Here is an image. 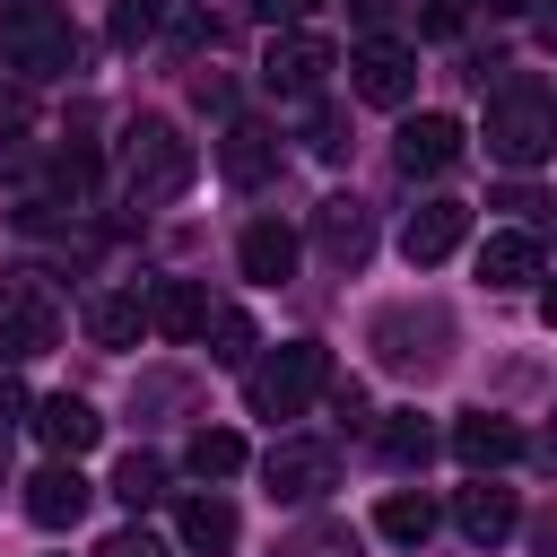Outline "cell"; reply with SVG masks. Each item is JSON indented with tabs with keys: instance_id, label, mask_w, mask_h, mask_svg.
<instances>
[{
	"instance_id": "6da1fadb",
	"label": "cell",
	"mask_w": 557,
	"mask_h": 557,
	"mask_svg": "<svg viewBox=\"0 0 557 557\" xmlns=\"http://www.w3.org/2000/svg\"><path fill=\"white\" fill-rule=\"evenodd\" d=\"M487 157L513 165V174L557 157V96H548L531 70H513V78L487 87Z\"/></svg>"
},
{
	"instance_id": "7a4b0ae2",
	"label": "cell",
	"mask_w": 557,
	"mask_h": 557,
	"mask_svg": "<svg viewBox=\"0 0 557 557\" xmlns=\"http://www.w3.org/2000/svg\"><path fill=\"white\" fill-rule=\"evenodd\" d=\"M191 174H200V148H191L174 122L139 113V122L122 131V191H131V209H165V200H183Z\"/></svg>"
},
{
	"instance_id": "3957f363",
	"label": "cell",
	"mask_w": 557,
	"mask_h": 557,
	"mask_svg": "<svg viewBox=\"0 0 557 557\" xmlns=\"http://www.w3.org/2000/svg\"><path fill=\"white\" fill-rule=\"evenodd\" d=\"M322 383H331V348L322 339H278V348H261L252 366H244V400H252V418H305L313 400H322Z\"/></svg>"
},
{
	"instance_id": "277c9868",
	"label": "cell",
	"mask_w": 557,
	"mask_h": 557,
	"mask_svg": "<svg viewBox=\"0 0 557 557\" xmlns=\"http://www.w3.org/2000/svg\"><path fill=\"white\" fill-rule=\"evenodd\" d=\"M366 348H374V366L383 374H409V383H426V374H444L453 366V313L444 305H383L374 313V331H366Z\"/></svg>"
},
{
	"instance_id": "5b68a950",
	"label": "cell",
	"mask_w": 557,
	"mask_h": 557,
	"mask_svg": "<svg viewBox=\"0 0 557 557\" xmlns=\"http://www.w3.org/2000/svg\"><path fill=\"white\" fill-rule=\"evenodd\" d=\"M0 61L17 78H70L78 70V26L52 0H0Z\"/></svg>"
},
{
	"instance_id": "8992f818",
	"label": "cell",
	"mask_w": 557,
	"mask_h": 557,
	"mask_svg": "<svg viewBox=\"0 0 557 557\" xmlns=\"http://www.w3.org/2000/svg\"><path fill=\"white\" fill-rule=\"evenodd\" d=\"M261 487H270L278 505H322V496L339 487V453H331L322 435H278V444L261 453Z\"/></svg>"
},
{
	"instance_id": "52a82bcc",
	"label": "cell",
	"mask_w": 557,
	"mask_h": 557,
	"mask_svg": "<svg viewBox=\"0 0 557 557\" xmlns=\"http://www.w3.org/2000/svg\"><path fill=\"white\" fill-rule=\"evenodd\" d=\"M348 87H357L366 104H409V96H418V52L392 44V35H366V44L348 52Z\"/></svg>"
},
{
	"instance_id": "ba28073f",
	"label": "cell",
	"mask_w": 557,
	"mask_h": 557,
	"mask_svg": "<svg viewBox=\"0 0 557 557\" xmlns=\"http://www.w3.org/2000/svg\"><path fill=\"white\" fill-rule=\"evenodd\" d=\"M461 235H470V200L435 191V200H418V209H409L400 252H409V270H435V261H453V252H461Z\"/></svg>"
},
{
	"instance_id": "9c48e42d",
	"label": "cell",
	"mask_w": 557,
	"mask_h": 557,
	"mask_svg": "<svg viewBox=\"0 0 557 557\" xmlns=\"http://www.w3.org/2000/svg\"><path fill=\"white\" fill-rule=\"evenodd\" d=\"M87 496H96L87 470H78L70 453H52V461L26 479V522H35V531H70V522L87 513Z\"/></svg>"
},
{
	"instance_id": "30bf717a",
	"label": "cell",
	"mask_w": 557,
	"mask_h": 557,
	"mask_svg": "<svg viewBox=\"0 0 557 557\" xmlns=\"http://www.w3.org/2000/svg\"><path fill=\"white\" fill-rule=\"evenodd\" d=\"M453 522H461L470 548H496V540L522 531V505H513V487H496V470H479V479L453 496Z\"/></svg>"
},
{
	"instance_id": "8fae6325",
	"label": "cell",
	"mask_w": 557,
	"mask_h": 557,
	"mask_svg": "<svg viewBox=\"0 0 557 557\" xmlns=\"http://www.w3.org/2000/svg\"><path fill=\"white\" fill-rule=\"evenodd\" d=\"M44 348H61V313H52L44 287H17V296L0 305V366H26V357H44Z\"/></svg>"
},
{
	"instance_id": "7c38bea8",
	"label": "cell",
	"mask_w": 557,
	"mask_h": 557,
	"mask_svg": "<svg viewBox=\"0 0 557 557\" xmlns=\"http://www.w3.org/2000/svg\"><path fill=\"white\" fill-rule=\"evenodd\" d=\"M331 70H339L331 35H270V61H261V78H270L278 96H313Z\"/></svg>"
},
{
	"instance_id": "4fadbf2b",
	"label": "cell",
	"mask_w": 557,
	"mask_h": 557,
	"mask_svg": "<svg viewBox=\"0 0 557 557\" xmlns=\"http://www.w3.org/2000/svg\"><path fill=\"white\" fill-rule=\"evenodd\" d=\"M392 157H400V174H453L461 165V122L453 113H409L392 131Z\"/></svg>"
},
{
	"instance_id": "5bb4252c",
	"label": "cell",
	"mask_w": 557,
	"mask_h": 557,
	"mask_svg": "<svg viewBox=\"0 0 557 557\" xmlns=\"http://www.w3.org/2000/svg\"><path fill=\"white\" fill-rule=\"evenodd\" d=\"M453 453H461V470H505V461L531 453V435L513 418H496V409H461L453 418Z\"/></svg>"
},
{
	"instance_id": "9a60e30c",
	"label": "cell",
	"mask_w": 557,
	"mask_h": 557,
	"mask_svg": "<svg viewBox=\"0 0 557 557\" xmlns=\"http://www.w3.org/2000/svg\"><path fill=\"white\" fill-rule=\"evenodd\" d=\"M313 244H322L339 270H357V261L374 252V218H366V200H357V191H331V200L313 209Z\"/></svg>"
},
{
	"instance_id": "2e32d148",
	"label": "cell",
	"mask_w": 557,
	"mask_h": 557,
	"mask_svg": "<svg viewBox=\"0 0 557 557\" xmlns=\"http://www.w3.org/2000/svg\"><path fill=\"white\" fill-rule=\"evenodd\" d=\"M209 313H218V305H209L200 278H157V287H148V331H157V339H200Z\"/></svg>"
},
{
	"instance_id": "e0dca14e",
	"label": "cell",
	"mask_w": 557,
	"mask_h": 557,
	"mask_svg": "<svg viewBox=\"0 0 557 557\" xmlns=\"http://www.w3.org/2000/svg\"><path fill=\"white\" fill-rule=\"evenodd\" d=\"M235 531H244V522H235V505H226L218 487H200V496H183V505H174V540H183L191 557H226V548H235Z\"/></svg>"
},
{
	"instance_id": "ac0fdd59",
	"label": "cell",
	"mask_w": 557,
	"mask_h": 557,
	"mask_svg": "<svg viewBox=\"0 0 557 557\" xmlns=\"http://www.w3.org/2000/svg\"><path fill=\"white\" fill-rule=\"evenodd\" d=\"M35 435H44V453H96V435H104V418L78 400V392H52V400H35Z\"/></svg>"
},
{
	"instance_id": "d6986e66",
	"label": "cell",
	"mask_w": 557,
	"mask_h": 557,
	"mask_svg": "<svg viewBox=\"0 0 557 557\" xmlns=\"http://www.w3.org/2000/svg\"><path fill=\"white\" fill-rule=\"evenodd\" d=\"M270 165H278V131H261V122H226V139H218V174L244 183V191H261Z\"/></svg>"
},
{
	"instance_id": "ffe728a7",
	"label": "cell",
	"mask_w": 557,
	"mask_h": 557,
	"mask_svg": "<svg viewBox=\"0 0 557 557\" xmlns=\"http://www.w3.org/2000/svg\"><path fill=\"white\" fill-rule=\"evenodd\" d=\"M235 261H244L252 287H287V278H296V235H287L278 218H252L244 244H235Z\"/></svg>"
},
{
	"instance_id": "44dd1931",
	"label": "cell",
	"mask_w": 557,
	"mask_h": 557,
	"mask_svg": "<svg viewBox=\"0 0 557 557\" xmlns=\"http://www.w3.org/2000/svg\"><path fill=\"white\" fill-rule=\"evenodd\" d=\"M540 270H548V252H540V235H522V226H505V235L479 244V278H487V287H531Z\"/></svg>"
},
{
	"instance_id": "7402d4cb",
	"label": "cell",
	"mask_w": 557,
	"mask_h": 557,
	"mask_svg": "<svg viewBox=\"0 0 557 557\" xmlns=\"http://www.w3.org/2000/svg\"><path fill=\"white\" fill-rule=\"evenodd\" d=\"M244 461H252V453H244V435H235V426H200V435L183 444V470H191L200 487H218V479H235Z\"/></svg>"
},
{
	"instance_id": "603a6c76",
	"label": "cell",
	"mask_w": 557,
	"mask_h": 557,
	"mask_svg": "<svg viewBox=\"0 0 557 557\" xmlns=\"http://www.w3.org/2000/svg\"><path fill=\"white\" fill-rule=\"evenodd\" d=\"M139 331H148V296H96L87 305V339L96 348H139Z\"/></svg>"
},
{
	"instance_id": "cb8c5ba5",
	"label": "cell",
	"mask_w": 557,
	"mask_h": 557,
	"mask_svg": "<svg viewBox=\"0 0 557 557\" xmlns=\"http://www.w3.org/2000/svg\"><path fill=\"white\" fill-rule=\"evenodd\" d=\"M374 522H383V540H400V548H426V540H435V496H426V487H392Z\"/></svg>"
},
{
	"instance_id": "d4e9b609",
	"label": "cell",
	"mask_w": 557,
	"mask_h": 557,
	"mask_svg": "<svg viewBox=\"0 0 557 557\" xmlns=\"http://www.w3.org/2000/svg\"><path fill=\"white\" fill-rule=\"evenodd\" d=\"M270 557H357V531H348V522H331V513H313V522L278 531V540H270Z\"/></svg>"
},
{
	"instance_id": "484cf974",
	"label": "cell",
	"mask_w": 557,
	"mask_h": 557,
	"mask_svg": "<svg viewBox=\"0 0 557 557\" xmlns=\"http://www.w3.org/2000/svg\"><path fill=\"white\" fill-rule=\"evenodd\" d=\"M374 435H383V461H400V470H426V461H435V426H426L418 409H400V418H383Z\"/></svg>"
},
{
	"instance_id": "4316f807",
	"label": "cell",
	"mask_w": 557,
	"mask_h": 557,
	"mask_svg": "<svg viewBox=\"0 0 557 557\" xmlns=\"http://www.w3.org/2000/svg\"><path fill=\"white\" fill-rule=\"evenodd\" d=\"M200 339H209V366H252V348H261L252 339V313H235V305H218Z\"/></svg>"
},
{
	"instance_id": "83f0119b",
	"label": "cell",
	"mask_w": 557,
	"mask_h": 557,
	"mask_svg": "<svg viewBox=\"0 0 557 557\" xmlns=\"http://www.w3.org/2000/svg\"><path fill=\"white\" fill-rule=\"evenodd\" d=\"M113 496H122L131 513H148V505L165 496V461H157V453H122V470H113Z\"/></svg>"
},
{
	"instance_id": "f1b7e54d",
	"label": "cell",
	"mask_w": 557,
	"mask_h": 557,
	"mask_svg": "<svg viewBox=\"0 0 557 557\" xmlns=\"http://www.w3.org/2000/svg\"><path fill=\"white\" fill-rule=\"evenodd\" d=\"M52 191H61V200H87V191H96V148H87V139L52 148Z\"/></svg>"
},
{
	"instance_id": "f546056e",
	"label": "cell",
	"mask_w": 557,
	"mask_h": 557,
	"mask_svg": "<svg viewBox=\"0 0 557 557\" xmlns=\"http://www.w3.org/2000/svg\"><path fill=\"white\" fill-rule=\"evenodd\" d=\"M165 26V0H113V44H148Z\"/></svg>"
},
{
	"instance_id": "4dcf8cb0",
	"label": "cell",
	"mask_w": 557,
	"mask_h": 557,
	"mask_svg": "<svg viewBox=\"0 0 557 557\" xmlns=\"http://www.w3.org/2000/svg\"><path fill=\"white\" fill-rule=\"evenodd\" d=\"M348 17H357V35H392L400 17H418V0H348Z\"/></svg>"
},
{
	"instance_id": "1f68e13d",
	"label": "cell",
	"mask_w": 557,
	"mask_h": 557,
	"mask_svg": "<svg viewBox=\"0 0 557 557\" xmlns=\"http://www.w3.org/2000/svg\"><path fill=\"white\" fill-rule=\"evenodd\" d=\"M183 400H191V374H148L131 392V409H183Z\"/></svg>"
},
{
	"instance_id": "d6a6232c",
	"label": "cell",
	"mask_w": 557,
	"mask_h": 557,
	"mask_svg": "<svg viewBox=\"0 0 557 557\" xmlns=\"http://www.w3.org/2000/svg\"><path fill=\"white\" fill-rule=\"evenodd\" d=\"M461 26H470V0H418V35L444 44V35H461Z\"/></svg>"
},
{
	"instance_id": "836d02e7",
	"label": "cell",
	"mask_w": 557,
	"mask_h": 557,
	"mask_svg": "<svg viewBox=\"0 0 557 557\" xmlns=\"http://www.w3.org/2000/svg\"><path fill=\"white\" fill-rule=\"evenodd\" d=\"M96 557H165V540H157V531H139V522H131V531H113V540H104V548H96Z\"/></svg>"
},
{
	"instance_id": "e575fe53",
	"label": "cell",
	"mask_w": 557,
	"mask_h": 557,
	"mask_svg": "<svg viewBox=\"0 0 557 557\" xmlns=\"http://www.w3.org/2000/svg\"><path fill=\"white\" fill-rule=\"evenodd\" d=\"M313 9H322V0H252L261 26H296V17H313Z\"/></svg>"
},
{
	"instance_id": "d590c367",
	"label": "cell",
	"mask_w": 557,
	"mask_h": 557,
	"mask_svg": "<svg viewBox=\"0 0 557 557\" xmlns=\"http://www.w3.org/2000/svg\"><path fill=\"white\" fill-rule=\"evenodd\" d=\"M17 418H26V383H17V374H0V435H9Z\"/></svg>"
},
{
	"instance_id": "8d00e7d4",
	"label": "cell",
	"mask_w": 557,
	"mask_h": 557,
	"mask_svg": "<svg viewBox=\"0 0 557 557\" xmlns=\"http://www.w3.org/2000/svg\"><path fill=\"white\" fill-rule=\"evenodd\" d=\"M322 392H331V409H339V418H366V383H322Z\"/></svg>"
},
{
	"instance_id": "74e56055",
	"label": "cell",
	"mask_w": 557,
	"mask_h": 557,
	"mask_svg": "<svg viewBox=\"0 0 557 557\" xmlns=\"http://www.w3.org/2000/svg\"><path fill=\"white\" fill-rule=\"evenodd\" d=\"M531 453H540V461L557 470V409H548V426H540V444H531Z\"/></svg>"
},
{
	"instance_id": "f35d334b",
	"label": "cell",
	"mask_w": 557,
	"mask_h": 557,
	"mask_svg": "<svg viewBox=\"0 0 557 557\" xmlns=\"http://www.w3.org/2000/svg\"><path fill=\"white\" fill-rule=\"evenodd\" d=\"M522 9H531V0H487V17H522Z\"/></svg>"
},
{
	"instance_id": "ab89813d",
	"label": "cell",
	"mask_w": 557,
	"mask_h": 557,
	"mask_svg": "<svg viewBox=\"0 0 557 557\" xmlns=\"http://www.w3.org/2000/svg\"><path fill=\"white\" fill-rule=\"evenodd\" d=\"M540 313H548V331H557V278H548V287H540Z\"/></svg>"
},
{
	"instance_id": "60d3db41",
	"label": "cell",
	"mask_w": 557,
	"mask_h": 557,
	"mask_svg": "<svg viewBox=\"0 0 557 557\" xmlns=\"http://www.w3.org/2000/svg\"><path fill=\"white\" fill-rule=\"evenodd\" d=\"M0 470H9V435H0Z\"/></svg>"
},
{
	"instance_id": "b9f144b4",
	"label": "cell",
	"mask_w": 557,
	"mask_h": 557,
	"mask_svg": "<svg viewBox=\"0 0 557 557\" xmlns=\"http://www.w3.org/2000/svg\"><path fill=\"white\" fill-rule=\"evenodd\" d=\"M548 226H557V200H548Z\"/></svg>"
}]
</instances>
